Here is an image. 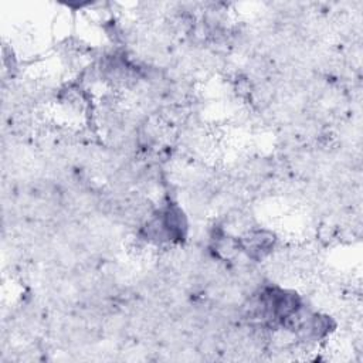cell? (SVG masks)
<instances>
[{
	"mask_svg": "<svg viewBox=\"0 0 363 363\" xmlns=\"http://www.w3.org/2000/svg\"><path fill=\"white\" fill-rule=\"evenodd\" d=\"M274 235L265 230H257L242 237L241 247L252 258H262L274 247Z\"/></svg>",
	"mask_w": 363,
	"mask_h": 363,
	"instance_id": "cell-1",
	"label": "cell"
}]
</instances>
